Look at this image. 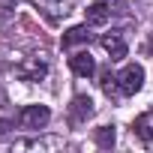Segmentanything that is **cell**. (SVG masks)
<instances>
[{
	"label": "cell",
	"mask_w": 153,
	"mask_h": 153,
	"mask_svg": "<svg viewBox=\"0 0 153 153\" xmlns=\"http://www.w3.org/2000/svg\"><path fill=\"white\" fill-rule=\"evenodd\" d=\"M117 81H120L123 96H135V93L144 87V69H141L138 63H129V66H123V69L117 72Z\"/></svg>",
	"instance_id": "6da1fadb"
},
{
	"label": "cell",
	"mask_w": 153,
	"mask_h": 153,
	"mask_svg": "<svg viewBox=\"0 0 153 153\" xmlns=\"http://www.w3.org/2000/svg\"><path fill=\"white\" fill-rule=\"evenodd\" d=\"M48 120H51L48 105H24V108L18 111V123H21L24 129H45Z\"/></svg>",
	"instance_id": "7a4b0ae2"
},
{
	"label": "cell",
	"mask_w": 153,
	"mask_h": 153,
	"mask_svg": "<svg viewBox=\"0 0 153 153\" xmlns=\"http://www.w3.org/2000/svg\"><path fill=\"white\" fill-rule=\"evenodd\" d=\"M15 75L21 81H42L48 75V63L42 57H24V60L15 63Z\"/></svg>",
	"instance_id": "3957f363"
},
{
	"label": "cell",
	"mask_w": 153,
	"mask_h": 153,
	"mask_svg": "<svg viewBox=\"0 0 153 153\" xmlns=\"http://www.w3.org/2000/svg\"><path fill=\"white\" fill-rule=\"evenodd\" d=\"M66 141L57 138V135H48V138H27V141H12V153H24V150H36V153H45V150H63Z\"/></svg>",
	"instance_id": "277c9868"
},
{
	"label": "cell",
	"mask_w": 153,
	"mask_h": 153,
	"mask_svg": "<svg viewBox=\"0 0 153 153\" xmlns=\"http://www.w3.org/2000/svg\"><path fill=\"white\" fill-rule=\"evenodd\" d=\"M90 117H93V102H90V96H84V93L75 96L72 105H69V126L78 129V126H84Z\"/></svg>",
	"instance_id": "5b68a950"
},
{
	"label": "cell",
	"mask_w": 153,
	"mask_h": 153,
	"mask_svg": "<svg viewBox=\"0 0 153 153\" xmlns=\"http://www.w3.org/2000/svg\"><path fill=\"white\" fill-rule=\"evenodd\" d=\"M69 66H72V72L78 75V78H90L96 72V60L90 57V51H75L69 57Z\"/></svg>",
	"instance_id": "8992f818"
},
{
	"label": "cell",
	"mask_w": 153,
	"mask_h": 153,
	"mask_svg": "<svg viewBox=\"0 0 153 153\" xmlns=\"http://www.w3.org/2000/svg\"><path fill=\"white\" fill-rule=\"evenodd\" d=\"M102 48L108 51L111 60H123L126 57V39H123V33H105L102 36Z\"/></svg>",
	"instance_id": "52a82bcc"
},
{
	"label": "cell",
	"mask_w": 153,
	"mask_h": 153,
	"mask_svg": "<svg viewBox=\"0 0 153 153\" xmlns=\"http://www.w3.org/2000/svg\"><path fill=\"white\" fill-rule=\"evenodd\" d=\"M84 18H87L90 27H102V24H108V18H111V6H108V3H93V6L84 9Z\"/></svg>",
	"instance_id": "ba28073f"
},
{
	"label": "cell",
	"mask_w": 153,
	"mask_h": 153,
	"mask_svg": "<svg viewBox=\"0 0 153 153\" xmlns=\"http://www.w3.org/2000/svg\"><path fill=\"white\" fill-rule=\"evenodd\" d=\"M132 132H135L144 144H150V141H153V111L138 114V117H135V123H132Z\"/></svg>",
	"instance_id": "9c48e42d"
},
{
	"label": "cell",
	"mask_w": 153,
	"mask_h": 153,
	"mask_svg": "<svg viewBox=\"0 0 153 153\" xmlns=\"http://www.w3.org/2000/svg\"><path fill=\"white\" fill-rule=\"evenodd\" d=\"M36 3L48 12L51 21H57V18H63V15L72 12V0H36Z\"/></svg>",
	"instance_id": "30bf717a"
},
{
	"label": "cell",
	"mask_w": 153,
	"mask_h": 153,
	"mask_svg": "<svg viewBox=\"0 0 153 153\" xmlns=\"http://www.w3.org/2000/svg\"><path fill=\"white\" fill-rule=\"evenodd\" d=\"M81 42H90V24H78V27H69V30L63 33V48L81 45Z\"/></svg>",
	"instance_id": "8fae6325"
},
{
	"label": "cell",
	"mask_w": 153,
	"mask_h": 153,
	"mask_svg": "<svg viewBox=\"0 0 153 153\" xmlns=\"http://www.w3.org/2000/svg\"><path fill=\"white\" fill-rule=\"evenodd\" d=\"M99 84H102V93L108 96V99H117V96H123V90H120V81H117V75H111V69H102V75H99Z\"/></svg>",
	"instance_id": "7c38bea8"
},
{
	"label": "cell",
	"mask_w": 153,
	"mask_h": 153,
	"mask_svg": "<svg viewBox=\"0 0 153 153\" xmlns=\"http://www.w3.org/2000/svg\"><path fill=\"white\" fill-rule=\"evenodd\" d=\"M93 138H96V144H99L102 150H108V147L114 144V126H99Z\"/></svg>",
	"instance_id": "4fadbf2b"
},
{
	"label": "cell",
	"mask_w": 153,
	"mask_h": 153,
	"mask_svg": "<svg viewBox=\"0 0 153 153\" xmlns=\"http://www.w3.org/2000/svg\"><path fill=\"white\" fill-rule=\"evenodd\" d=\"M9 132H12V123H9V120H0V141L9 138Z\"/></svg>",
	"instance_id": "5bb4252c"
}]
</instances>
